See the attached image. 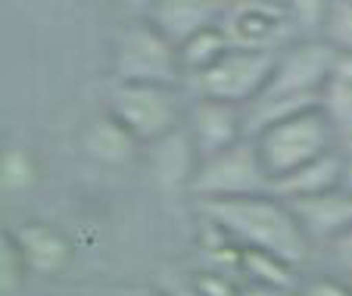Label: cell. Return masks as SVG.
Returning <instances> with one entry per match:
<instances>
[{
	"instance_id": "1",
	"label": "cell",
	"mask_w": 352,
	"mask_h": 296,
	"mask_svg": "<svg viewBox=\"0 0 352 296\" xmlns=\"http://www.w3.org/2000/svg\"><path fill=\"white\" fill-rule=\"evenodd\" d=\"M199 218L221 228L240 250H259L268 256L284 259L299 268L312 256V244L293 218L290 206L272 193L240 200H219V203H197Z\"/></svg>"
},
{
	"instance_id": "2",
	"label": "cell",
	"mask_w": 352,
	"mask_h": 296,
	"mask_svg": "<svg viewBox=\"0 0 352 296\" xmlns=\"http://www.w3.org/2000/svg\"><path fill=\"white\" fill-rule=\"evenodd\" d=\"M253 144H256L262 165H265V175L272 178V184L280 181V178L293 175L302 165L315 162V159L343 147L337 131H333V125L327 122V116L318 106H312V109L299 112V116L262 131Z\"/></svg>"
},
{
	"instance_id": "3",
	"label": "cell",
	"mask_w": 352,
	"mask_h": 296,
	"mask_svg": "<svg viewBox=\"0 0 352 296\" xmlns=\"http://www.w3.org/2000/svg\"><path fill=\"white\" fill-rule=\"evenodd\" d=\"M116 85H156L178 87L184 81L178 50L140 16L119 28L113 41Z\"/></svg>"
},
{
	"instance_id": "4",
	"label": "cell",
	"mask_w": 352,
	"mask_h": 296,
	"mask_svg": "<svg viewBox=\"0 0 352 296\" xmlns=\"http://www.w3.org/2000/svg\"><path fill=\"white\" fill-rule=\"evenodd\" d=\"M187 193L193 197V203L259 197V193H272V178L265 175L253 140H240L231 150L199 162Z\"/></svg>"
},
{
	"instance_id": "5",
	"label": "cell",
	"mask_w": 352,
	"mask_h": 296,
	"mask_svg": "<svg viewBox=\"0 0 352 296\" xmlns=\"http://www.w3.org/2000/svg\"><path fill=\"white\" fill-rule=\"evenodd\" d=\"M107 112L140 147L156 144L184 125V109L175 97V87L116 85Z\"/></svg>"
},
{
	"instance_id": "6",
	"label": "cell",
	"mask_w": 352,
	"mask_h": 296,
	"mask_svg": "<svg viewBox=\"0 0 352 296\" xmlns=\"http://www.w3.org/2000/svg\"><path fill=\"white\" fill-rule=\"evenodd\" d=\"M278 53L234 50L231 47L212 69L187 81V87H193L197 97L221 100V103H234L243 109V106H250L253 100H259L265 94L274 63H278Z\"/></svg>"
},
{
	"instance_id": "7",
	"label": "cell",
	"mask_w": 352,
	"mask_h": 296,
	"mask_svg": "<svg viewBox=\"0 0 352 296\" xmlns=\"http://www.w3.org/2000/svg\"><path fill=\"white\" fill-rule=\"evenodd\" d=\"M219 28L234 50L278 53L293 44L287 3L280 0H234L225 3Z\"/></svg>"
},
{
	"instance_id": "8",
	"label": "cell",
	"mask_w": 352,
	"mask_h": 296,
	"mask_svg": "<svg viewBox=\"0 0 352 296\" xmlns=\"http://www.w3.org/2000/svg\"><path fill=\"white\" fill-rule=\"evenodd\" d=\"M337 50L324 41H293L278 53L272 81L262 97H321Z\"/></svg>"
},
{
	"instance_id": "9",
	"label": "cell",
	"mask_w": 352,
	"mask_h": 296,
	"mask_svg": "<svg viewBox=\"0 0 352 296\" xmlns=\"http://www.w3.org/2000/svg\"><path fill=\"white\" fill-rule=\"evenodd\" d=\"M184 128L190 134V144L197 150L199 162H206V159L246 140L243 109L234 103H221V100L193 97V103L184 109Z\"/></svg>"
},
{
	"instance_id": "10",
	"label": "cell",
	"mask_w": 352,
	"mask_h": 296,
	"mask_svg": "<svg viewBox=\"0 0 352 296\" xmlns=\"http://www.w3.org/2000/svg\"><path fill=\"white\" fill-rule=\"evenodd\" d=\"M221 13H225V3L219 0H156V3H146L144 19L175 50H181L187 41L219 25Z\"/></svg>"
},
{
	"instance_id": "11",
	"label": "cell",
	"mask_w": 352,
	"mask_h": 296,
	"mask_svg": "<svg viewBox=\"0 0 352 296\" xmlns=\"http://www.w3.org/2000/svg\"><path fill=\"white\" fill-rule=\"evenodd\" d=\"M290 212L299 222L302 234L309 237V244H331L343 231L352 228V193L346 187H333L318 197L306 200H290Z\"/></svg>"
},
{
	"instance_id": "12",
	"label": "cell",
	"mask_w": 352,
	"mask_h": 296,
	"mask_svg": "<svg viewBox=\"0 0 352 296\" xmlns=\"http://www.w3.org/2000/svg\"><path fill=\"white\" fill-rule=\"evenodd\" d=\"M13 237L25 259L28 275L56 277L72 262V240L54 224L32 218V222H22L19 228H13Z\"/></svg>"
},
{
	"instance_id": "13",
	"label": "cell",
	"mask_w": 352,
	"mask_h": 296,
	"mask_svg": "<svg viewBox=\"0 0 352 296\" xmlns=\"http://www.w3.org/2000/svg\"><path fill=\"white\" fill-rule=\"evenodd\" d=\"M144 162L162 187H184V191H190V181L199 169V156L184 125L168 138L144 147Z\"/></svg>"
},
{
	"instance_id": "14",
	"label": "cell",
	"mask_w": 352,
	"mask_h": 296,
	"mask_svg": "<svg viewBox=\"0 0 352 296\" xmlns=\"http://www.w3.org/2000/svg\"><path fill=\"white\" fill-rule=\"evenodd\" d=\"M78 144L94 162L109 165V169H122V165H131V162H138V159H144V147H140L109 112L94 116L91 122L81 128Z\"/></svg>"
},
{
	"instance_id": "15",
	"label": "cell",
	"mask_w": 352,
	"mask_h": 296,
	"mask_svg": "<svg viewBox=\"0 0 352 296\" xmlns=\"http://www.w3.org/2000/svg\"><path fill=\"white\" fill-rule=\"evenodd\" d=\"M343 159H346V153H343V147H340V150L302 165V169H296L293 175L274 181L272 197L290 203V200H306V197H318V193L333 191V187L343 184Z\"/></svg>"
},
{
	"instance_id": "16",
	"label": "cell",
	"mask_w": 352,
	"mask_h": 296,
	"mask_svg": "<svg viewBox=\"0 0 352 296\" xmlns=\"http://www.w3.org/2000/svg\"><path fill=\"white\" fill-rule=\"evenodd\" d=\"M41 184V162L22 140L0 144V197H25Z\"/></svg>"
},
{
	"instance_id": "17",
	"label": "cell",
	"mask_w": 352,
	"mask_h": 296,
	"mask_svg": "<svg viewBox=\"0 0 352 296\" xmlns=\"http://www.w3.org/2000/svg\"><path fill=\"white\" fill-rule=\"evenodd\" d=\"M240 275H243L246 281L265 284V287H274L290 296L296 293L299 284H302L293 265H287L284 259L268 256V253H259V250H240Z\"/></svg>"
},
{
	"instance_id": "18",
	"label": "cell",
	"mask_w": 352,
	"mask_h": 296,
	"mask_svg": "<svg viewBox=\"0 0 352 296\" xmlns=\"http://www.w3.org/2000/svg\"><path fill=\"white\" fill-rule=\"evenodd\" d=\"M228 50H231V44H228L225 32H221L219 25L209 28V32H203V34H197L193 41H187V44L178 50L181 72H184V85L190 78H197V75H203L206 69H212Z\"/></svg>"
},
{
	"instance_id": "19",
	"label": "cell",
	"mask_w": 352,
	"mask_h": 296,
	"mask_svg": "<svg viewBox=\"0 0 352 296\" xmlns=\"http://www.w3.org/2000/svg\"><path fill=\"white\" fill-rule=\"evenodd\" d=\"M318 109L327 116V122L333 125L340 144H352V85L327 78V85L321 87Z\"/></svg>"
},
{
	"instance_id": "20",
	"label": "cell",
	"mask_w": 352,
	"mask_h": 296,
	"mask_svg": "<svg viewBox=\"0 0 352 296\" xmlns=\"http://www.w3.org/2000/svg\"><path fill=\"white\" fill-rule=\"evenodd\" d=\"M28 284L25 259L19 253L13 231L0 228V296H22Z\"/></svg>"
},
{
	"instance_id": "21",
	"label": "cell",
	"mask_w": 352,
	"mask_h": 296,
	"mask_svg": "<svg viewBox=\"0 0 352 296\" xmlns=\"http://www.w3.org/2000/svg\"><path fill=\"white\" fill-rule=\"evenodd\" d=\"M327 3L331 0H290L287 3L293 41H321L327 22Z\"/></svg>"
},
{
	"instance_id": "22",
	"label": "cell",
	"mask_w": 352,
	"mask_h": 296,
	"mask_svg": "<svg viewBox=\"0 0 352 296\" xmlns=\"http://www.w3.org/2000/svg\"><path fill=\"white\" fill-rule=\"evenodd\" d=\"M324 44H331L337 53H352V0H331L324 22Z\"/></svg>"
},
{
	"instance_id": "23",
	"label": "cell",
	"mask_w": 352,
	"mask_h": 296,
	"mask_svg": "<svg viewBox=\"0 0 352 296\" xmlns=\"http://www.w3.org/2000/svg\"><path fill=\"white\" fill-rule=\"evenodd\" d=\"M190 281L203 296H237L240 293V281H234V275H228V271L199 268L190 275Z\"/></svg>"
},
{
	"instance_id": "24",
	"label": "cell",
	"mask_w": 352,
	"mask_h": 296,
	"mask_svg": "<svg viewBox=\"0 0 352 296\" xmlns=\"http://www.w3.org/2000/svg\"><path fill=\"white\" fill-rule=\"evenodd\" d=\"M293 296H352V284H346L337 275H315L299 284Z\"/></svg>"
},
{
	"instance_id": "25",
	"label": "cell",
	"mask_w": 352,
	"mask_h": 296,
	"mask_svg": "<svg viewBox=\"0 0 352 296\" xmlns=\"http://www.w3.org/2000/svg\"><path fill=\"white\" fill-rule=\"evenodd\" d=\"M327 253H331V262L340 268V275L346 277V284H352V228L343 231L337 240H331Z\"/></svg>"
},
{
	"instance_id": "26",
	"label": "cell",
	"mask_w": 352,
	"mask_h": 296,
	"mask_svg": "<svg viewBox=\"0 0 352 296\" xmlns=\"http://www.w3.org/2000/svg\"><path fill=\"white\" fill-rule=\"evenodd\" d=\"M160 290H162V296H203L193 287L190 277H172V281H166Z\"/></svg>"
},
{
	"instance_id": "27",
	"label": "cell",
	"mask_w": 352,
	"mask_h": 296,
	"mask_svg": "<svg viewBox=\"0 0 352 296\" xmlns=\"http://www.w3.org/2000/svg\"><path fill=\"white\" fill-rule=\"evenodd\" d=\"M331 78L343 81V85H352V53H337L333 69H331Z\"/></svg>"
},
{
	"instance_id": "28",
	"label": "cell",
	"mask_w": 352,
	"mask_h": 296,
	"mask_svg": "<svg viewBox=\"0 0 352 296\" xmlns=\"http://www.w3.org/2000/svg\"><path fill=\"white\" fill-rule=\"evenodd\" d=\"M237 296H290V293H280V290L265 287V284H256V281H243Z\"/></svg>"
},
{
	"instance_id": "29",
	"label": "cell",
	"mask_w": 352,
	"mask_h": 296,
	"mask_svg": "<svg viewBox=\"0 0 352 296\" xmlns=\"http://www.w3.org/2000/svg\"><path fill=\"white\" fill-rule=\"evenodd\" d=\"M343 153H346V159H343V184L340 187H346L352 193V150H343Z\"/></svg>"
},
{
	"instance_id": "30",
	"label": "cell",
	"mask_w": 352,
	"mask_h": 296,
	"mask_svg": "<svg viewBox=\"0 0 352 296\" xmlns=\"http://www.w3.org/2000/svg\"><path fill=\"white\" fill-rule=\"evenodd\" d=\"M128 296H162V290H131Z\"/></svg>"
},
{
	"instance_id": "31",
	"label": "cell",
	"mask_w": 352,
	"mask_h": 296,
	"mask_svg": "<svg viewBox=\"0 0 352 296\" xmlns=\"http://www.w3.org/2000/svg\"><path fill=\"white\" fill-rule=\"evenodd\" d=\"M343 150H352V144H349V147H343Z\"/></svg>"
},
{
	"instance_id": "32",
	"label": "cell",
	"mask_w": 352,
	"mask_h": 296,
	"mask_svg": "<svg viewBox=\"0 0 352 296\" xmlns=\"http://www.w3.org/2000/svg\"><path fill=\"white\" fill-rule=\"evenodd\" d=\"M346 147H349V144H346Z\"/></svg>"
}]
</instances>
